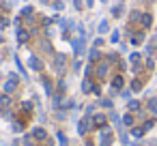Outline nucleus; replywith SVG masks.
<instances>
[{
	"instance_id": "17",
	"label": "nucleus",
	"mask_w": 157,
	"mask_h": 146,
	"mask_svg": "<svg viewBox=\"0 0 157 146\" xmlns=\"http://www.w3.org/2000/svg\"><path fill=\"white\" fill-rule=\"evenodd\" d=\"M129 110L133 112V110H140V103L138 101H129Z\"/></svg>"
},
{
	"instance_id": "15",
	"label": "nucleus",
	"mask_w": 157,
	"mask_h": 146,
	"mask_svg": "<svg viewBox=\"0 0 157 146\" xmlns=\"http://www.w3.org/2000/svg\"><path fill=\"white\" fill-rule=\"evenodd\" d=\"M17 37H20V41L24 43V41L28 39V30H20V32H17Z\"/></svg>"
},
{
	"instance_id": "19",
	"label": "nucleus",
	"mask_w": 157,
	"mask_h": 146,
	"mask_svg": "<svg viewBox=\"0 0 157 146\" xmlns=\"http://www.w3.org/2000/svg\"><path fill=\"white\" fill-rule=\"evenodd\" d=\"M129 60H131V62H138V60H140V54H138V52H136V54H131V56H129Z\"/></svg>"
},
{
	"instance_id": "13",
	"label": "nucleus",
	"mask_w": 157,
	"mask_h": 146,
	"mask_svg": "<svg viewBox=\"0 0 157 146\" xmlns=\"http://www.w3.org/2000/svg\"><path fill=\"white\" fill-rule=\"evenodd\" d=\"M123 125H127V127H129V125H133V116H131V114H125V118H123Z\"/></svg>"
},
{
	"instance_id": "3",
	"label": "nucleus",
	"mask_w": 157,
	"mask_h": 146,
	"mask_svg": "<svg viewBox=\"0 0 157 146\" xmlns=\"http://www.w3.org/2000/svg\"><path fill=\"white\" fill-rule=\"evenodd\" d=\"M15 88H17V77H15V75H11V77H9V82L5 84V92H7V95H11Z\"/></svg>"
},
{
	"instance_id": "4",
	"label": "nucleus",
	"mask_w": 157,
	"mask_h": 146,
	"mask_svg": "<svg viewBox=\"0 0 157 146\" xmlns=\"http://www.w3.org/2000/svg\"><path fill=\"white\" fill-rule=\"evenodd\" d=\"M28 65H30L35 71H41V69H43V62H41L37 56H30V62H28Z\"/></svg>"
},
{
	"instance_id": "11",
	"label": "nucleus",
	"mask_w": 157,
	"mask_h": 146,
	"mask_svg": "<svg viewBox=\"0 0 157 146\" xmlns=\"http://www.w3.org/2000/svg\"><path fill=\"white\" fill-rule=\"evenodd\" d=\"M9 103H11V99H9V95H7V92H5V95H2V97H0V105H2V107H7V105H9Z\"/></svg>"
},
{
	"instance_id": "25",
	"label": "nucleus",
	"mask_w": 157,
	"mask_h": 146,
	"mask_svg": "<svg viewBox=\"0 0 157 146\" xmlns=\"http://www.w3.org/2000/svg\"><path fill=\"white\" fill-rule=\"evenodd\" d=\"M26 146H30V144H28V142H26Z\"/></svg>"
},
{
	"instance_id": "5",
	"label": "nucleus",
	"mask_w": 157,
	"mask_h": 146,
	"mask_svg": "<svg viewBox=\"0 0 157 146\" xmlns=\"http://www.w3.org/2000/svg\"><path fill=\"white\" fill-rule=\"evenodd\" d=\"M93 127H105V116H103V114L93 116Z\"/></svg>"
},
{
	"instance_id": "24",
	"label": "nucleus",
	"mask_w": 157,
	"mask_h": 146,
	"mask_svg": "<svg viewBox=\"0 0 157 146\" xmlns=\"http://www.w3.org/2000/svg\"><path fill=\"white\" fill-rule=\"evenodd\" d=\"M63 7V2H60V0H56V9H60Z\"/></svg>"
},
{
	"instance_id": "22",
	"label": "nucleus",
	"mask_w": 157,
	"mask_h": 146,
	"mask_svg": "<svg viewBox=\"0 0 157 146\" xmlns=\"http://www.w3.org/2000/svg\"><path fill=\"white\" fill-rule=\"evenodd\" d=\"M148 107H151V110H155V107H157V101H153V99H151V101H148Z\"/></svg>"
},
{
	"instance_id": "14",
	"label": "nucleus",
	"mask_w": 157,
	"mask_h": 146,
	"mask_svg": "<svg viewBox=\"0 0 157 146\" xmlns=\"http://www.w3.org/2000/svg\"><path fill=\"white\" fill-rule=\"evenodd\" d=\"M142 26H144V28L151 26V15H142Z\"/></svg>"
},
{
	"instance_id": "20",
	"label": "nucleus",
	"mask_w": 157,
	"mask_h": 146,
	"mask_svg": "<svg viewBox=\"0 0 157 146\" xmlns=\"http://www.w3.org/2000/svg\"><path fill=\"white\" fill-rule=\"evenodd\" d=\"M131 88H133V90H140V88H142V84H140L138 80H133V84H131Z\"/></svg>"
},
{
	"instance_id": "8",
	"label": "nucleus",
	"mask_w": 157,
	"mask_h": 146,
	"mask_svg": "<svg viewBox=\"0 0 157 146\" xmlns=\"http://www.w3.org/2000/svg\"><path fill=\"white\" fill-rule=\"evenodd\" d=\"M93 88H95V86H93V84H90V80H88V77H86V80H84V82H82V90H84V92H90V90H93Z\"/></svg>"
},
{
	"instance_id": "2",
	"label": "nucleus",
	"mask_w": 157,
	"mask_h": 146,
	"mask_svg": "<svg viewBox=\"0 0 157 146\" xmlns=\"http://www.w3.org/2000/svg\"><path fill=\"white\" fill-rule=\"evenodd\" d=\"M90 127H93V118H90V116H86L84 120H80V125H78V131H80V133L84 135V133H86V131H88Z\"/></svg>"
},
{
	"instance_id": "28",
	"label": "nucleus",
	"mask_w": 157,
	"mask_h": 146,
	"mask_svg": "<svg viewBox=\"0 0 157 146\" xmlns=\"http://www.w3.org/2000/svg\"><path fill=\"white\" fill-rule=\"evenodd\" d=\"M43 2H45V0H43Z\"/></svg>"
},
{
	"instance_id": "1",
	"label": "nucleus",
	"mask_w": 157,
	"mask_h": 146,
	"mask_svg": "<svg viewBox=\"0 0 157 146\" xmlns=\"http://www.w3.org/2000/svg\"><path fill=\"white\" fill-rule=\"evenodd\" d=\"M112 144V131L108 127H101V133H99V146H110Z\"/></svg>"
},
{
	"instance_id": "7",
	"label": "nucleus",
	"mask_w": 157,
	"mask_h": 146,
	"mask_svg": "<svg viewBox=\"0 0 157 146\" xmlns=\"http://www.w3.org/2000/svg\"><path fill=\"white\" fill-rule=\"evenodd\" d=\"M105 75H108V65L103 62V65L97 67V77H105Z\"/></svg>"
},
{
	"instance_id": "23",
	"label": "nucleus",
	"mask_w": 157,
	"mask_h": 146,
	"mask_svg": "<svg viewBox=\"0 0 157 146\" xmlns=\"http://www.w3.org/2000/svg\"><path fill=\"white\" fill-rule=\"evenodd\" d=\"M58 140H60V144H63V146L67 144V140H65V135H63V133H58Z\"/></svg>"
},
{
	"instance_id": "6",
	"label": "nucleus",
	"mask_w": 157,
	"mask_h": 146,
	"mask_svg": "<svg viewBox=\"0 0 157 146\" xmlns=\"http://www.w3.org/2000/svg\"><path fill=\"white\" fill-rule=\"evenodd\" d=\"M45 129H41V127H35L33 129V137H37V140H45Z\"/></svg>"
},
{
	"instance_id": "12",
	"label": "nucleus",
	"mask_w": 157,
	"mask_h": 146,
	"mask_svg": "<svg viewBox=\"0 0 157 146\" xmlns=\"http://www.w3.org/2000/svg\"><path fill=\"white\" fill-rule=\"evenodd\" d=\"M112 86H114V88L118 90V88L123 86V77H121V75H118V77H114V82H112Z\"/></svg>"
},
{
	"instance_id": "9",
	"label": "nucleus",
	"mask_w": 157,
	"mask_h": 146,
	"mask_svg": "<svg viewBox=\"0 0 157 146\" xmlns=\"http://www.w3.org/2000/svg\"><path fill=\"white\" fill-rule=\"evenodd\" d=\"M144 131H146L144 127H133V129H131V133H133V137H142V135H144Z\"/></svg>"
},
{
	"instance_id": "26",
	"label": "nucleus",
	"mask_w": 157,
	"mask_h": 146,
	"mask_svg": "<svg viewBox=\"0 0 157 146\" xmlns=\"http://www.w3.org/2000/svg\"><path fill=\"white\" fill-rule=\"evenodd\" d=\"M0 41H2V37H0Z\"/></svg>"
},
{
	"instance_id": "27",
	"label": "nucleus",
	"mask_w": 157,
	"mask_h": 146,
	"mask_svg": "<svg viewBox=\"0 0 157 146\" xmlns=\"http://www.w3.org/2000/svg\"><path fill=\"white\" fill-rule=\"evenodd\" d=\"M45 146H48V144H45ZM50 146H52V144H50Z\"/></svg>"
},
{
	"instance_id": "10",
	"label": "nucleus",
	"mask_w": 157,
	"mask_h": 146,
	"mask_svg": "<svg viewBox=\"0 0 157 146\" xmlns=\"http://www.w3.org/2000/svg\"><path fill=\"white\" fill-rule=\"evenodd\" d=\"M63 65H65V56H63V54H56V69L60 71V69H63Z\"/></svg>"
},
{
	"instance_id": "18",
	"label": "nucleus",
	"mask_w": 157,
	"mask_h": 146,
	"mask_svg": "<svg viewBox=\"0 0 157 146\" xmlns=\"http://www.w3.org/2000/svg\"><path fill=\"white\" fill-rule=\"evenodd\" d=\"M99 32H101V35H103V32H108V24H105V22H101V24H99Z\"/></svg>"
},
{
	"instance_id": "21",
	"label": "nucleus",
	"mask_w": 157,
	"mask_h": 146,
	"mask_svg": "<svg viewBox=\"0 0 157 146\" xmlns=\"http://www.w3.org/2000/svg\"><path fill=\"white\" fill-rule=\"evenodd\" d=\"M101 105H103V107H112V101H110V99H103Z\"/></svg>"
},
{
	"instance_id": "16",
	"label": "nucleus",
	"mask_w": 157,
	"mask_h": 146,
	"mask_svg": "<svg viewBox=\"0 0 157 146\" xmlns=\"http://www.w3.org/2000/svg\"><path fill=\"white\" fill-rule=\"evenodd\" d=\"M88 58H90V60H97V58H99V52H97V47H93V52L88 54Z\"/></svg>"
}]
</instances>
